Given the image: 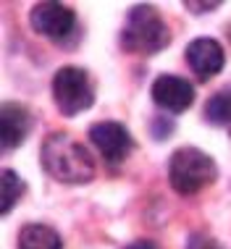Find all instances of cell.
<instances>
[{
	"label": "cell",
	"mask_w": 231,
	"mask_h": 249,
	"mask_svg": "<svg viewBox=\"0 0 231 249\" xmlns=\"http://www.w3.org/2000/svg\"><path fill=\"white\" fill-rule=\"evenodd\" d=\"M32 131V113L19 103H3L0 107V144L3 150L21 147Z\"/></svg>",
	"instance_id": "9"
},
{
	"label": "cell",
	"mask_w": 231,
	"mask_h": 249,
	"mask_svg": "<svg viewBox=\"0 0 231 249\" xmlns=\"http://www.w3.org/2000/svg\"><path fill=\"white\" fill-rule=\"evenodd\" d=\"M29 21H32V29L37 35H42L53 42H60L77 29V13H74L69 5L63 3H37L29 13Z\"/></svg>",
	"instance_id": "5"
},
{
	"label": "cell",
	"mask_w": 231,
	"mask_h": 249,
	"mask_svg": "<svg viewBox=\"0 0 231 249\" xmlns=\"http://www.w3.org/2000/svg\"><path fill=\"white\" fill-rule=\"evenodd\" d=\"M42 165L60 184H90L95 178V160L87 147L71 134L56 131L42 144Z\"/></svg>",
	"instance_id": "1"
},
{
	"label": "cell",
	"mask_w": 231,
	"mask_h": 249,
	"mask_svg": "<svg viewBox=\"0 0 231 249\" xmlns=\"http://www.w3.org/2000/svg\"><path fill=\"white\" fill-rule=\"evenodd\" d=\"M153 100L163 110L171 113H184L189 105L194 103V87L187 82L184 76L176 73H163L153 84Z\"/></svg>",
	"instance_id": "8"
},
{
	"label": "cell",
	"mask_w": 231,
	"mask_h": 249,
	"mask_svg": "<svg viewBox=\"0 0 231 249\" xmlns=\"http://www.w3.org/2000/svg\"><path fill=\"white\" fill-rule=\"evenodd\" d=\"M218 5L221 3H215V0H210V3H194V0H189V3H184V8L197 13V16H202V13H208V11H215Z\"/></svg>",
	"instance_id": "13"
},
{
	"label": "cell",
	"mask_w": 231,
	"mask_h": 249,
	"mask_svg": "<svg viewBox=\"0 0 231 249\" xmlns=\"http://www.w3.org/2000/svg\"><path fill=\"white\" fill-rule=\"evenodd\" d=\"M229 131H231V129H229Z\"/></svg>",
	"instance_id": "16"
},
{
	"label": "cell",
	"mask_w": 231,
	"mask_h": 249,
	"mask_svg": "<svg viewBox=\"0 0 231 249\" xmlns=\"http://www.w3.org/2000/svg\"><path fill=\"white\" fill-rule=\"evenodd\" d=\"M90 139L97 147V152L103 155V160L108 165H118L132 155L134 150V139L129 129L118 121H100L90 129Z\"/></svg>",
	"instance_id": "6"
},
{
	"label": "cell",
	"mask_w": 231,
	"mask_h": 249,
	"mask_svg": "<svg viewBox=\"0 0 231 249\" xmlns=\"http://www.w3.org/2000/svg\"><path fill=\"white\" fill-rule=\"evenodd\" d=\"M189 249H221V247H218V241H213V239L194 236L192 241H189Z\"/></svg>",
	"instance_id": "14"
},
{
	"label": "cell",
	"mask_w": 231,
	"mask_h": 249,
	"mask_svg": "<svg viewBox=\"0 0 231 249\" xmlns=\"http://www.w3.org/2000/svg\"><path fill=\"white\" fill-rule=\"evenodd\" d=\"M187 63L202 82H208V79H213L215 73L223 71V63H226L223 45L213 37L192 39L189 48H187Z\"/></svg>",
	"instance_id": "7"
},
{
	"label": "cell",
	"mask_w": 231,
	"mask_h": 249,
	"mask_svg": "<svg viewBox=\"0 0 231 249\" xmlns=\"http://www.w3.org/2000/svg\"><path fill=\"white\" fill-rule=\"evenodd\" d=\"M53 97L63 116L90 110L95 103V84L92 76L79 66H63L53 76Z\"/></svg>",
	"instance_id": "4"
},
{
	"label": "cell",
	"mask_w": 231,
	"mask_h": 249,
	"mask_svg": "<svg viewBox=\"0 0 231 249\" xmlns=\"http://www.w3.org/2000/svg\"><path fill=\"white\" fill-rule=\"evenodd\" d=\"M121 42L129 53L155 55L171 42L168 24L163 21L158 8L153 5H134L126 16V26L121 32Z\"/></svg>",
	"instance_id": "3"
},
{
	"label": "cell",
	"mask_w": 231,
	"mask_h": 249,
	"mask_svg": "<svg viewBox=\"0 0 231 249\" xmlns=\"http://www.w3.org/2000/svg\"><path fill=\"white\" fill-rule=\"evenodd\" d=\"M3 181H0V197H3V215H8L13 210V205H16L19 199H21V194L26 189L24 178L19 176L16 171H11V168H3V176H0Z\"/></svg>",
	"instance_id": "12"
},
{
	"label": "cell",
	"mask_w": 231,
	"mask_h": 249,
	"mask_svg": "<svg viewBox=\"0 0 231 249\" xmlns=\"http://www.w3.org/2000/svg\"><path fill=\"white\" fill-rule=\"evenodd\" d=\"M218 178L215 160L197 147H179L168 160V181L181 197H192Z\"/></svg>",
	"instance_id": "2"
},
{
	"label": "cell",
	"mask_w": 231,
	"mask_h": 249,
	"mask_svg": "<svg viewBox=\"0 0 231 249\" xmlns=\"http://www.w3.org/2000/svg\"><path fill=\"white\" fill-rule=\"evenodd\" d=\"M205 118L215 126H226L231 129V87H223L205 105Z\"/></svg>",
	"instance_id": "11"
},
{
	"label": "cell",
	"mask_w": 231,
	"mask_h": 249,
	"mask_svg": "<svg viewBox=\"0 0 231 249\" xmlns=\"http://www.w3.org/2000/svg\"><path fill=\"white\" fill-rule=\"evenodd\" d=\"M19 249H63V239L56 228L45 223H26L16 239Z\"/></svg>",
	"instance_id": "10"
},
{
	"label": "cell",
	"mask_w": 231,
	"mask_h": 249,
	"mask_svg": "<svg viewBox=\"0 0 231 249\" xmlns=\"http://www.w3.org/2000/svg\"><path fill=\"white\" fill-rule=\"evenodd\" d=\"M124 249H160V247L155 244V241H134V244H129Z\"/></svg>",
	"instance_id": "15"
}]
</instances>
